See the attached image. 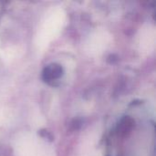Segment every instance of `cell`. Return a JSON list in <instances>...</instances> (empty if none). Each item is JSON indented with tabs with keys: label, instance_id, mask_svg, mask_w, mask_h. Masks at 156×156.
<instances>
[{
	"label": "cell",
	"instance_id": "3",
	"mask_svg": "<svg viewBox=\"0 0 156 156\" xmlns=\"http://www.w3.org/2000/svg\"><path fill=\"white\" fill-rule=\"evenodd\" d=\"M39 133H40V135H41V136H43V137H45V138H47V139H48V140H50V141H52V140H53L52 135H51L48 132H47V131L42 130V131H40V132H39Z\"/></svg>",
	"mask_w": 156,
	"mask_h": 156
},
{
	"label": "cell",
	"instance_id": "2",
	"mask_svg": "<svg viewBox=\"0 0 156 156\" xmlns=\"http://www.w3.org/2000/svg\"><path fill=\"white\" fill-rule=\"evenodd\" d=\"M134 124L135 122L133 118H131L130 116H124L118 123L117 133L121 136H125L126 134L131 133V131L134 127Z\"/></svg>",
	"mask_w": 156,
	"mask_h": 156
},
{
	"label": "cell",
	"instance_id": "1",
	"mask_svg": "<svg viewBox=\"0 0 156 156\" xmlns=\"http://www.w3.org/2000/svg\"><path fill=\"white\" fill-rule=\"evenodd\" d=\"M63 75V68L57 63H51L48 65L42 72V79L45 82L49 84L54 83L59 80Z\"/></svg>",
	"mask_w": 156,
	"mask_h": 156
}]
</instances>
